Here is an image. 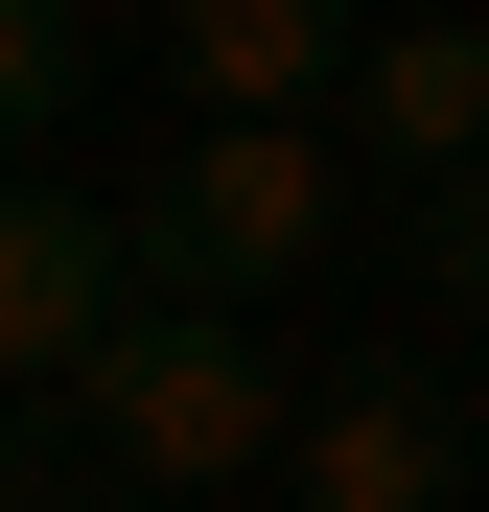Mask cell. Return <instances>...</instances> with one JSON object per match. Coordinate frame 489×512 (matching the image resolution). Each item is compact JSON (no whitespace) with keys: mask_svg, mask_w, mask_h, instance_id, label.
<instances>
[{"mask_svg":"<svg viewBox=\"0 0 489 512\" xmlns=\"http://www.w3.org/2000/svg\"><path fill=\"white\" fill-rule=\"evenodd\" d=\"M47 419H70V466H117L140 512H210V489H257V466H280L303 373H280L233 303H163V280H140V303L94 326V373H70Z\"/></svg>","mask_w":489,"mask_h":512,"instance_id":"6da1fadb","label":"cell"},{"mask_svg":"<svg viewBox=\"0 0 489 512\" xmlns=\"http://www.w3.org/2000/svg\"><path fill=\"white\" fill-rule=\"evenodd\" d=\"M326 233H350V163H326V140H187L117 210V256H140L163 303H257V280H303Z\"/></svg>","mask_w":489,"mask_h":512,"instance_id":"7a4b0ae2","label":"cell"},{"mask_svg":"<svg viewBox=\"0 0 489 512\" xmlns=\"http://www.w3.org/2000/svg\"><path fill=\"white\" fill-rule=\"evenodd\" d=\"M280 512H466V396L443 373H303Z\"/></svg>","mask_w":489,"mask_h":512,"instance_id":"3957f363","label":"cell"},{"mask_svg":"<svg viewBox=\"0 0 489 512\" xmlns=\"http://www.w3.org/2000/svg\"><path fill=\"white\" fill-rule=\"evenodd\" d=\"M117 303H140V256L94 187H0V396H70Z\"/></svg>","mask_w":489,"mask_h":512,"instance_id":"277c9868","label":"cell"},{"mask_svg":"<svg viewBox=\"0 0 489 512\" xmlns=\"http://www.w3.org/2000/svg\"><path fill=\"white\" fill-rule=\"evenodd\" d=\"M326 163L466 187V163H489V24H350V94H326Z\"/></svg>","mask_w":489,"mask_h":512,"instance_id":"5b68a950","label":"cell"},{"mask_svg":"<svg viewBox=\"0 0 489 512\" xmlns=\"http://www.w3.org/2000/svg\"><path fill=\"white\" fill-rule=\"evenodd\" d=\"M163 94H187L210 140H326L350 24H326V0H187V24H163Z\"/></svg>","mask_w":489,"mask_h":512,"instance_id":"8992f818","label":"cell"},{"mask_svg":"<svg viewBox=\"0 0 489 512\" xmlns=\"http://www.w3.org/2000/svg\"><path fill=\"white\" fill-rule=\"evenodd\" d=\"M70 94H94V47H70L47 0H0V187H24V163L70 140Z\"/></svg>","mask_w":489,"mask_h":512,"instance_id":"52a82bcc","label":"cell"},{"mask_svg":"<svg viewBox=\"0 0 489 512\" xmlns=\"http://www.w3.org/2000/svg\"><path fill=\"white\" fill-rule=\"evenodd\" d=\"M420 303L489 326V163H466V187H420Z\"/></svg>","mask_w":489,"mask_h":512,"instance_id":"ba28073f","label":"cell"},{"mask_svg":"<svg viewBox=\"0 0 489 512\" xmlns=\"http://www.w3.org/2000/svg\"><path fill=\"white\" fill-rule=\"evenodd\" d=\"M0 512H140L117 466H70V443H24V466H0Z\"/></svg>","mask_w":489,"mask_h":512,"instance_id":"9c48e42d","label":"cell"},{"mask_svg":"<svg viewBox=\"0 0 489 512\" xmlns=\"http://www.w3.org/2000/svg\"><path fill=\"white\" fill-rule=\"evenodd\" d=\"M466 489H489V396H466Z\"/></svg>","mask_w":489,"mask_h":512,"instance_id":"30bf717a","label":"cell"}]
</instances>
